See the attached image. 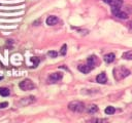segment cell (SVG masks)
<instances>
[{"label": "cell", "instance_id": "6da1fadb", "mask_svg": "<svg viewBox=\"0 0 132 123\" xmlns=\"http://www.w3.org/2000/svg\"><path fill=\"white\" fill-rule=\"evenodd\" d=\"M129 75H130V71L127 68L123 67V66L122 67H117V68L113 69V76H115L117 81H120V80L126 78Z\"/></svg>", "mask_w": 132, "mask_h": 123}, {"label": "cell", "instance_id": "7a4b0ae2", "mask_svg": "<svg viewBox=\"0 0 132 123\" xmlns=\"http://www.w3.org/2000/svg\"><path fill=\"white\" fill-rule=\"evenodd\" d=\"M68 109L72 112L82 113L85 111V105L82 102H78V100H73V102H70L68 104Z\"/></svg>", "mask_w": 132, "mask_h": 123}, {"label": "cell", "instance_id": "3957f363", "mask_svg": "<svg viewBox=\"0 0 132 123\" xmlns=\"http://www.w3.org/2000/svg\"><path fill=\"white\" fill-rule=\"evenodd\" d=\"M19 87L22 89V90H25V91H27V90H32L35 88V84L34 83L30 80V79H25V80L23 81H21L19 83Z\"/></svg>", "mask_w": 132, "mask_h": 123}, {"label": "cell", "instance_id": "277c9868", "mask_svg": "<svg viewBox=\"0 0 132 123\" xmlns=\"http://www.w3.org/2000/svg\"><path fill=\"white\" fill-rule=\"evenodd\" d=\"M112 12L115 16L119 17V19H121V20H126L127 17H128L127 12L123 11L121 9V7H112Z\"/></svg>", "mask_w": 132, "mask_h": 123}, {"label": "cell", "instance_id": "5b68a950", "mask_svg": "<svg viewBox=\"0 0 132 123\" xmlns=\"http://www.w3.org/2000/svg\"><path fill=\"white\" fill-rule=\"evenodd\" d=\"M62 77H63V74L60 73V72L52 73L49 76V78H47V82L49 83H56V82L60 81L61 79H62Z\"/></svg>", "mask_w": 132, "mask_h": 123}, {"label": "cell", "instance_id": "8992f818", "mask_svg": "<svg viewBox=\"0 0 132 123\" xmlns=\"http://www.w3.org/2000/svg\"><path fill=\"white\" fill-rule=\"evenodd\" d=\"M35 100H36V99H35V96L33 95H30V96H27V98H23L20 102H19V105L20 106H28V105H31L33 104Z\"/></svg>", "mask_w": 132, "mask_h": 123}, {"label": "cell", "instance_id": "52a82bcc", "mask_svg": "<svg viewBox=\"0 0 132 123\" xmlns=\"http://www.w3.org/2000/svg\"><path fill=\"white\" fill-rule=\"evenodd\" d=\"M98 63H99V61H98L96 55H90L89 58H88V60H87V64L89 65L92 69H94Z\"/></svg>", "mask_w": 132, "mask_h": 123}, {"label": "cell", "instance_id": "ba28073f", "mask_svg": "<svg viewBox=\"0 0 132 123\" xmlns=\"http://www.w3.org/2000/svg\"><path fill=\"white\" fill-rule=\"evenodd\" d=\"M103 1L112 7H122L123 5V0H103Z\"/></svg>", "mask_w": 132, "mask_h": 123}, {"label": "cell", "instance_id": "9c48e42d", "mask_svg": "<svg viewBox=\"0 0 132 123\" xmlns=\"http://www.w3.org/2000/svg\"><path fill=\"white\" fill-rule=\"evenodd\" d=\"M96 81H97L98 83H100V84H105V83L107 82V76H106V74H105L104 72L100 73L99 75H97V77H96Z\"/></svg>", "mask_w": 132, "mask_h": 123}, {"label": "cell", "instance_id": "30bf717a", "mask_svg": "<svg viewBox=\"0 0 132 123\" xmlns=\"http://www.w3.org/2000/svg\"><path fill=\"white\" fill-rule=\"evenodd\" d=\"M77 69H78V71L82 72V73H84V74H88L89 72H91L92 70H93L88 64H86V65H80V66L77 67Z\"/></svg>", "mask_w": 132, "mask_h": 123}, {"label": "cell", "instance_id": "8fae6325", "mask_svg": "<svg viewBox=\"0 0 132 123\" xmlns=\"http://www.w3.org/2000/svg\"><path fill=\"white\" fill-rule=\"evenodd\" d=\"M58 22H59V19L57 16L50 15V16H47L46 23H47V25H49V26H54V25H56L57 23H58Z\"/></svg>", "mask_w": 132, "mask_h": 123}, {"label": "cell", "instance_id": "7c38bea8", "mask_svg": "<svg viewBox=\"0 0 132 123\" xmlns=\"http://www.w3.org/2000/svg\"><path fill=\"white\" fill-rule=\"evenodd\" d=\"M103 59H104V62H105V63L111 64V63H113V62L115 61V59H116V55H115V54H113V52H111V54H105Z\"/></svg>", "mask_w": 132, "mask_h": 123}, {"label": "cell", "instance_id": "4fadbf2b", "mask_svg": "<svg viewBox=\"0 0 132 123\" xmlns=\"http://www.w3.org/2000/svg\"><path fill=\"white\" fill-rule=\"evenodd\" d=\"M97 111H98V107L96 106V105H90V106L87 108V112L89 114H94Z\"/></svg>", "mask_w": 132, "mask_h": 123}, {"label": "cell", "instance_id": "5bb4252c", "mask_svg": "<svg viewBox=\"0 0 132 123\" xmlns=\"http://www.w3.org/2000/svg\"><path fill=\"white\" fill-rule=\"evenodd\" d=\"M10 94V91L6 87H0V95L2 96H8Z\"/></svg>", "mask_w": 132, "mask_h": 123}, {"label": "cell", "instance_id": "9a60e30c", "mask_svg": "<svg viewBox=\"0 0 132 123\" xmlns=\"http://www.w3.org/2000/svg\"><path fill=\"white\" fill-rule=\"evenodd\" d=\"M104 112H105V114H107V115H113V114L116 112V109L113 108V106H108V107L105 108Z\"/></svg>", "mask_w": 132, "mask_h": 123}, {"label": "cell", "instance_id": "2e32d148", "mask_svg": "<svg viewBox=\"0 0 132 123\" xmlns=\"http://www.w3.org/2000/svg\"><path fill=\"white\" fill-rule=\"evenodd\" d=\"M122 58L124 59V60H129V61H131V60H132V50L124 52V54H123V55H122Z\"/></svg>", "mask_w": 132, "mask_h": 123}, {"label": "cell", "instance_id": "e0dca14e", "mask_svg": "<svg viewBox=\"0 0 132 123\" xmlns=\"http://www.w3.org/2000/svg\"><path fill=\"white\" fill-rule=\"evenodd\" d=\"M47 55H49L50 58H52V59H55V58L58 56V52L55 51V50H50L49 52H47Z\"/></svg>", "mask_w": 132, "mask_h": 123}, {"label": "cell", "instance_id": "ac0fdd59", "mask_svg": "<svg viewBox=\"0 0 132 123\" xmlns=\"http://www.w3.org/2000/svg\"><path fill=\"white\" fill-rule=\"evenodd\" d=\"M66 52H67V45L63 44V46L61 47V50H60V54L61 55H65Z\"/></svg>", "mask_w": 132, "mask_h": 123}, {"label": "cell", "instance_id": "d6986e66", "mask_svg": "<svg viewBox=\"0 0 132 123\" xmlns=\"http://www.w3.org/2000/svg\"><path fill=\"white\" fill-rule=\"evenodd\" d=\"M31 61L33 62V67H36V66L39 64V59L38 58H35V56H33V58H31Z\"/></svg>", "mask_w": 132, "mask_h": 123}, {"label": "cell", "instance_id": "ffe728a7", "mask_svg": "<svg viewBox=\"0 0 132 123\" xmlns=\"http://www.w3.org/2000/svg\"><path fill=\"white\" fill-rule=\"evenodd\" d=\"M8 107V103L7 102H4V103H0V109H4Z\"/></svg>", "mask_w": 132, "mask_h": 123}, {"label": "cell", "instance_id": "44dd1931", "mask_svg": "<svg viewBox=\"0 0 132 123\" xmlns=\"http://www.w3.org/2000/svg\"><path fill=\"white\" fill-rule=\"evenodd\" d=\"M2 78H3L2 76H0V80H2Z\"/></svg>", "mask_w": 132, "mask_h": 123}]
</instances>
